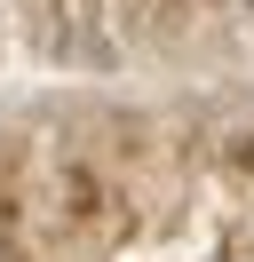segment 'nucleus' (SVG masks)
Listing matches in <instances>:
<instances>
[{
    "label": "nucleus",
    "instance_id": "obj_1",
    "mask_svg": "<svg viewBox=\"0 0 254 262\" xmlns=\"http://www.w3.org/2000/svg\"><path fill=\"white\" fill-rule=\"evenodd\" d=\"M0 262H16V254H8V238H0Z\"/></svg>",
    "mask_w": 254,
    "mask_h": 262
}]
</instances>
